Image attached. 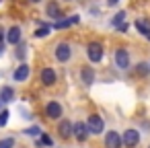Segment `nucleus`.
Returning <instances> with one entry per match:
<instances>
[{"label":"nucleus","instance_id":"obj_12","mask_svg":"<svg viewBox=\"0 0 150 148\" xmlns=\"http://www.w3.org/2000/svg\"><path fill=\"white\" fill-rule=\"evenodd\" d=\"M78 78H80V82H82L84 86H93L95 80H97V72H95L93 66H82V68L78 70Z\"/></svg>","mask_w":150,"mask_h":148},{"label":"nucleus","instance_id":"obj_11","mask_svg":"<svg viewBox=\"0 0 150 148\" xmlns=\"http://www.w3.org/2000/svg\"><path fill=\"white\" fill-rule=\"evenodd\" d=\"M45 17L50 21H60L64 19V13L60 8V2L58 0H47V4H45Z\"/></svg>","mask_w":150,"mask_h":148},{"label":"nucleus","instance_id":"obj_24","mask_svg":"<svg viewBox=\"0 0 150 148\" xmlns=\"http://www.w3.org/2000/svg\"><path fill=\"white\" fill-rule=\"evenodd\" d=\"M8 115H11L8 109H0V127H4L8 123Z\"/></svg>","mask_w":150,"mask_h":148},{"label":"nucleus","instance_id":"obj_25","mask_svg":"<svg viewBox=\"0 0 150 148\" xmlns=\"http://www.w3.org/2000/svg\"><path fill=\"white\" fill-rule=\"evenodd\" d=\"M15 47H17V52H15L17 58H19V60H25V56H27V47H25L23 43H17Z\"/></svg>","mask_w":150,"mask_h":148},{"label":"nucleus","instance_id":"obj_14","mask_svg":"<svg viewBox=\"0 0 150 148\" xmlns=\"http://www.w3.org/2000/svg\"><path fill=\"white\" fill-rule=\"evenodd\" d=\"M21 39H23V29L19 25H13L6 29V43L17 45V43H21Z\"/></svg>","mask_w":150,"mask_h":148},{"label":"nucleus","instance_id":"obj_26","mask_svg":"<svg viewBox=\"0 0 150 148\" xmlns=\"http://www.w3.org/2000/svg\"><path fill=\"white\" fill-rule=\"evenodd\" d=\"M0 41H6V29L0 25Z\"/></svg>","mask_w":150,"mask_h":148},{"label":"nucleus","instance_id":"obj_20","mask_svg":"<svg viewBox=\"0 0 150 148\" xmlns=\"http://www.w3.org/2000/svg\"><path fill=\"white\" fill-rule=\"evenodd\" d=\"M50 33H52V25H45V23H43L39 29L33 31V37H35V39H43V37H47Z\"/></svg>","mask_w":150,"mask_h":148},{"label":"nucleus","instance_id":"obj_32","mask_svg":"<svg viewBox=\"0 0 150 148\" xmlns=\"http://www.w3.org/2000/svg\"><path fill=\"white\" fill-rule=\"evenodd\" d=\"M64 2H72V0H64Z\"/></svg>","mask_w":150,"mask_h":148},{"label":"nucleus","instance_id":"obj_17","mask_svg":"<svg viewBox=\"0 0 150 148\" xmlns=\"http://www.w3.org/2000/svg\"><path fill=\"white\" fill-rule=\"evenodd\" d=\"M0 101H2V103H13L15 101V89L11 84H2V86H0Z\"/></svg>","mask_w":150,"mask_h":148},{"label":"nucleus","instance_id":"obj_1","mask_svg":"<svg viewBox=\"0 0 150 148\" xmlns=\"http://www.w3.org/2000/svg\"><path fill=\"white\" fill-rule=\"evenodd\" d=\"M54 58H56V62H60V64H68V62L74 58V47H72V43H70L68 39L58 41V43L54 45Z\"/></svg>","mask_w":150,"mask_h":148},{"label":"nucleus","instance_id":"obj_6","mask_svg":"<svg viewBox=\"0 0 150 148\" xmlns=\"http://www.w3.org/2000/svg\"><path fill=\"white\" fill-rule=\"evenodd\" d=\"M39 82H41V86H45V89L54 86V84L58 82V72H56V68L43 66V68L39 70Z\"/></svg>","mask_w":150,"mask_h":148},{"label":"nucleus","instance_id":"obj_33","mask_svg":"<svg viewBox=\"0 0 150 148\" xmlns=\"http://www.w3.org/2000/svg\"><path fill=\"white\" fill-rule=\"evenodd\" d=\"M15 148H17V146H15ZM19 148H23V146H19Z\"/></svg>","mask_w":150,"mask_h":148},{"label":"nucleus","instance_id":"obj_30","mask_svg":"<svg viewBox=\"0 0 150 148\" xmlns=\"http://www.w3.org/2000/svg\"><path fill=\"white\" fill-rule=\"evenodd\" d=\"M29 4H39V2H43V0H27Z\"/></svg>","mask_w":150,"mask_h":148},{"label":"nucleus","instance_id":"obj_2","mask_svg":"<svg viewBox=\"0 0 150 148\" xmlns=\"http://www.w3.org/2000/svg\"><path fill=\"white\" fill-rule=\"evenodd\" d=\"M84 52H86V58H88L91 64H101L103 58H105V45L101 41H97V39L95 41H88L84 45Z\"/></svg>","mask_w":150,"mask_h":148},{"label":"nucleus","instance_id":"obj_21","mask_svg":"<svg viewBox=\"0 0 150 148\" xmlns=\"http://www.w3.org/2000/svg\"><path fill=\"white\" fill-rule=\"evenodd\" d=\"M15 146H17L15 136H6V138L0 140V148H15Z\"/></svg>","mask_w":150,"mask_h":148},{"label":"nucleus","instance_id":"obj_13","mask_svg":"<svg viewBox=\"0 0 150 148\" xmlns=\"http://www.w3.org/2000/svg\"><path fill=\"white\" fill-rule=\"evenodd\" d=\"M29 74H31V66L25 64V62H21V64L13 70V82H25V80L29 78Z\"/></svg>","mask_w":150,"mask_h":148},{"label":"nucleus","instance_id":"obj_22","mask_svg":"<svg viewBox=\"0 0 150 148\" xmlns=\"http://www.w3.org/2000/svg\"><path fill=\"white\" fill-rule=\"evenodd\" d=\"M121 23H125V13H123V11H119V13L111 19V27H115V29H117Z\"/></svg>","mask_w":150,"mask_h":148},{"label":"nucleus","instance_id":"obj_8","mask_svg":"<svg viewBox=\"0 0 150 148\" xmlns=\"http://www.w3.org/2000/svg\"><path fill=\"white\" fill-rule=\"evenodd\" d=\"M91 136H93V134H91V130H88L86 121H74V127H72V138H74L76 142L84 144Z\"/></svg>","mask_w":150,"mask_h":148},{"label":"nucleus","instance_id":"obj_28","mask_svg":"<svg viewBox=\"0 0 150 148\" xmlns=\"http://www.w3.org/2000/svg\"><path fill=\"white\" fill-rule=\"evenodd\" d=\"M127 29H129V25H127V23H121V25L117 27V31H121V33H125Z\"/></svg>","mask_w":150,"mask_h":148},{"label":"nucleus","instance_id":"obj_5","mask_svg":"<svg viewBox=\"0 0 150 148\" xmlns=\"http://www.w3.org/2000/svg\"><path fill=\"white\" fill-rule=\"evenodd\" d=\"M121 140H123V148H136L142 140V134L138 127H127L121 132Z\"/></svg>","mask_w":150,"mask_h":148},{"label":"nucleus","instance_id":"obj_10","mask_svg":"<svg viewBox=\"0 0 150 148\" xmlns=\"http://www.w3.org/2000/svg\"><path fill=\"white\" fill-rule=\"evenodd\" d=\"M72 127H74V121H70V119H66V117L58 119V127H56L58 138H60V140H70V138H72Z\"/></svg>","mask_w":150,"mask_h":148},{"label":"nucleus","instance_id":"obj_4","mask_svg":"<svg viewBox=\"0 0 150 148\" xmlns=\"http://www.w3.org/2000/svg\"><path fill=\"white\" fill-rule=\"evenodd\" d=\"M43 115H45L50 121L62 119V117H64V107H62V103L56 101V99H50V101L45 103V107H43Z\"/></svg>","mask_w":150,"mask_h":148},{"label":"nucleus","instance_id":"obj_9","mask_svg":"<svg viewBox=\"0 0 150 148\" xmlns=\"http://www.w3.org/2000/svg\"><path fill=\"white\" fill-rule=\"evenodd\" d=\"M103 144H105V148H123L121 134H119L117 130H105V134H103Z\"/></svg>","mask_w":150,"mask_h":148},{"label":"nucleus","instance_id":"obj_7","mask_svg":"<svg viewBox=\"0 0 150 148\" xmlns=\"http://www.w3.org/2000/svg\"><path fill=\"white\" fill-rule=\"evenodd\" d=\"M86 125H88V130H91L93 136L105 134V119H103L99 113H91V115L86 117Z\"/></svg>","mask_w":150,"mask_h":148},{"label":"nucleus","instance_id":"obj_31","mask_svg":"<svg viewBox=\"0 0 150 148\" xmlns=\"http://www.w3.org/2000/svg\"><path fill=\"white\" fill-rule=\"evenodd\" d=\"M0 109H2V101H0Z\"/></svg>","mask_w":150,"mask_h":148},{"label":"nucleus","instance_id":"obj_3","mask_svg":"<svg viewBox=\"0 0 150 148\" xmlns=\"http://www.w3.org/2000/svg\"><path fill=\"white\" fill-rule=\"evenodd\" d=\"M113 62H115V68H117V70L127 72V70H129V66H132L129 50H127V47H123V45L115 47V52H113Z\"/></svg>","mask_w":150,"mask_h":148},{"label":"nucleus","instance_id":"obj_19","mask_svg":"<svg viewBox=\"0 0 150 148\" xmlns=\"http://www.w3.org/2000/svg\"><path fill=\"white\" fill-rule=\"evenodd\" d=\"M35 146L37 148H43V146H54V138L50 136V134H45V132H41V136L39 138H35Z\"/></svg>","mask_w":150,"mask_h":148},{"label":"nucleus","instance_id":"obj_23","mask_svg":"<svg viewBox=\"0 0 150 148\" xmlns=\"http://www.w3.org/2000/svg\"><path fill=\"white\" fill-rule=\"evenodd\" d=\"M41 127L39 125H31V127H27V130H23V134H27V136H33V138H39L41 136Z\"/></svg>","mask_w":150,"mask_h":148},{"label":"nucleus","instance_id":"obj_27","mask_svg":"<svg viewBox=\"0 0 150 148\" xmlns=\"http://www.w3.org/2000/svg\"><path fill=\"white\" fill-rule=\"evenodd\" d=\"M117 2H119V0H105V4H107L109 8H115V6H117Z\"/></svg>","mask_w":150,"mask_h":148},{"label":"nucleus","instance_id":"obj_15","mask_svg":"<svg viewBox=\"0 0 150 148\" xmlns=\"http://www.w3.org/2000/svg\"><path fill=\"white\" fill-rule=\"evenodd\" d=\"M134 27H136V31H138L140 35L148 37V35H150V17H138V19L134 21Z\"/></svg>","mask_w":150,"mask_h":148},{"label":"nucleus","instance_id":"obj_16","mask_svg":"<svg viewBox=\"0 0 150 148\" xmlns=\"http://www.w3.org/2000/svg\"><path fill=\"white\" fill-rule=\"evenodd\" d=\"M78 23H80V17H78V15H72L70 19H68V17H64V19H60V21H54L52 29H68V27L78 25Z\"/></svg>","mask_w":150,"mask_h":148},{"label":"nucleus","instance_id":"obj_29","mask_svg":"<svg viewBox=\"0 0 150 148\" xmlns=\"http://www.w3.org/2000/svg\"><path fill=\"white\" fill-rule=\"evenodd\" d=\"M4 50H6V41H0V56L4 54Z\"/></svg>","mask_w":150,"mask_h":148},{"label":"nucleus","instance_id":"obj_18","mask_svg":"<svg viewBox=\"0 0 150 148\" xmlns=\"http://www.w3.org/2000/svg\"><path fill=\"white\" fill-rule=\"evenodd\" d=\"M134 74H136L138 78L150 76V62H138V64L134 66Z\"/></svg>","mask_w":150,"mask_h":148}]
</instances>
